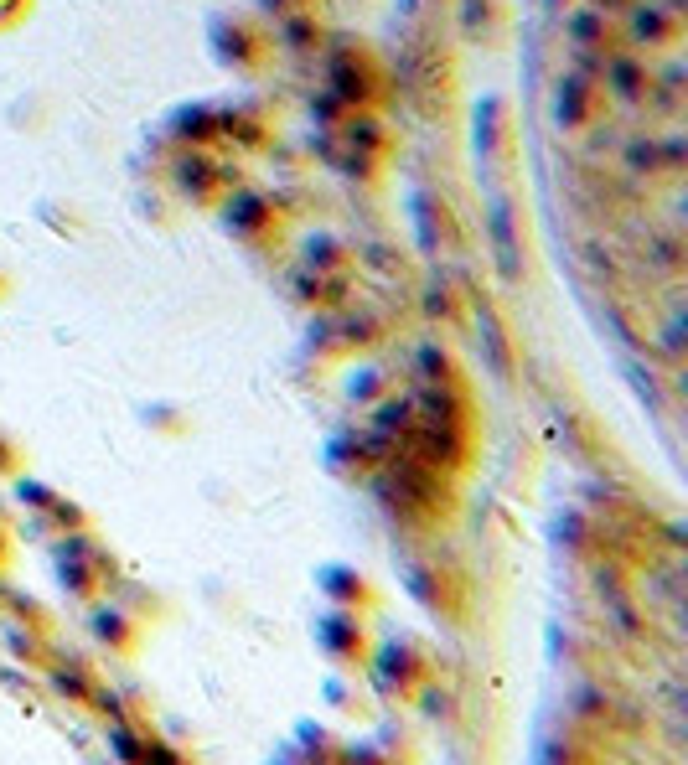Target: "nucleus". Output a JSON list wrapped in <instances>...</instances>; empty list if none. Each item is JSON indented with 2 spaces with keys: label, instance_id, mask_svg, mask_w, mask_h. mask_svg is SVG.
Wrapping results in <instances>:
<instances>
[{
  "label": "nucleus",
  "instance_id": "2",
  "mask_svg": "<svg viewBox=\"0 0 688 765\" xmlns=\"http://www.w3.org/2000/svg\"><path fill=\"white\" fill-rule=\"evenodd\" d=\"M632 11V42H647V47H663V42H678V32H683V16H673L668 6H626Z\"/></svg>",
  "mask_w": 688,
  "mask_h": 765
},
{
  "label": "nucleus",
  "instance_id": "5",
  "mask_svg": "<svg viewBox=\"0 0 688 765\" xmlns=\"http://www.w3.org/2000/svg\"><path fill=\"white\" fill-rule=\"evenodd\" d=\"M626 161H632V171H657V166H663L657 140H626Z\"/></svg>",
  "mask_w": 688,
  "mask_h": 765
},
{
  "label": "nucleus",
  "instance_id": "4",
  "mask_svg": "<svg viewBox=\"0 0 688 765\" xmlns=\"http://www.w3.org/2000/svg\"><path fill=\"white\" fill-rule=\"evenodd\" d=\"M570 42H575V52H601V57H611V21H606V11L585 6L570 21Z\"/></svg>",
  "mask_w": 688,
  "mask_h": 765
},
{
  "label": "nucleus",
  "instance_id": "1",
  "mask_svg": "<svg viewBox=\"0 0 688 765\" xmlns=\"http://www.w3.org/2000/svg\"><path fill=\"white\" fill-rule=\"evenodd\" d=\"M601 83L611 88V94L621 99V104H642L647 94H652V68L647 63H637V57H606V73H601Z\"/></svg>",
  "mask_w": 688,
  "mask_h": 765
},
{
  "label": "nucleus",
  "instance_id": "6",
  "mask_svg": "<svg viewBox=\"0 0 688 765\" xmlns=\"http://www.w3.org/2000/svg\"><path fill=\"white\" fill-rule=\"evenodd\" d=\"M590 6H595V11H606V16H611V11H626V6H632V0H590Z\"/></svg>",
  "mask_w": 688,
  "mask_h": 765
},
{
  "label": "nucleus",
  "instance_id": "3",
  "mask_svg": "<svg viewBox=\"0 0 688 765\" xmlns=\"http://www.w3.org/2000/svg\"><path fill=\"white\" fill-rule=\"evenodd\" d=\"M595 114H601V109H595V83L585 73H570L559 83V119L575 130V125H590Z\"/></svg>",
  "mask_w": 688,
  "mask_h": 765
}]
</instances>
